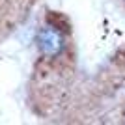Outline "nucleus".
Returning <instances> with one entry per match:
<instances>
[{
  "label": "nucleus",
  "mask_w": 125,
  "mask_h": 125,
  "mask_svg": "<svg viewBox=\"0 0 125 125\" xmlns=\"http://www.w3.org/2000/svg\"><path fill=\"white\" fill-rule=\"evenodd\" d=\"M36 43H37V51L41 52V56L49 58H58L62 56L65 51V34L62 32V28H58L56 24H43L37 30L36 36Z\"/></svg>",
  "instance_id": "nucleus-1"
}]
</instances>
